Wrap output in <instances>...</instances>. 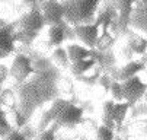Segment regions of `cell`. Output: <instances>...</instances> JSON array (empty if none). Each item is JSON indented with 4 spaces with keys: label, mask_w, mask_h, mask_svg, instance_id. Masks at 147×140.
Masks as SVG:
<instances>
[{
    "label": "cell",
    "mask_w": 147,
    "mask_h": 140,
    "mask_svg": "<svg viewBox=\"0 0 147 140\" xmlns=\"http://www.w3.org/2000/svg\"><path fill=\"white\" fill-rule=\"evenodd\" d=\"M100 2L102 0H64L61 3L64 6L66 21L73 26L95 24Z\"/></svg>",
    "instance_id": "cell-4"
},
{
    "label": "cell",
    "mask_w": 147,
    "mask_h": 140,
    "mask_svg": "<svg viewBox=\"0 0 147 140\" xmlns=\"http://www.w3.org/2000/svg\"><path fill=\"white\" fill-rule=\"evenodd\" d=\"M2 117H0V127H2V139L3 137H6L9 133H12L13 131V127H12V124L9 123V120H7V114H6V111L5 110H2V114H0Z\"/></svg>",
    "instance_id": "cell-23"
},
{
    "label": "cell",
    "mask_w": 147,
    "mask_h": 140,
    "mask_svg": "<svg viewBox=\"0 0 147 140\" xmlns=\"http://www.w3.org/2000/svg\"><path fill=\"white\" fill-rule=\"evenodd\" d=\"M143 62L147 64V54H146V55H143Z\"/></svg>",
    "instance_id": "cell-28"
},
{
    "label": "cell",
    "mask_w": 147,
    "mask_h": 140,
    "mask_svg": "<svg viewBox=\"0 0 147 140\" xmlns=\"http://www.w3.org/2000/svg\"><path fill=\"white\" fill-rule=\"evenodd\" d=\"M74 32H76L77 39L83 45L93 50L98 44L99 37H100V26L96 22L95 24H88V25H76Z\"/></svg>",
    "instance_id": "cell-11"
},
{
    "label": "cell",
    "mask_w": 147,
    "mask_h": 140,
    "mask_svg": "<svg viewBox=\"0 0 147 140\" xmlns=\"http://www.w3.org/2000/svg\"><path fill=\"white\" fill-rule=\"evenodd\" d=\"M2 140H29L22 131H19V130H13L12 133H9L6 137H3Z\"/></svg>",
    "instance_id": "cell-24"
},
{
    "label": "cell",
    "mask_w": 147,
    "mask_h": 140,
    "mask_svg": "<svg viewBox=\"0 0 147 140\" xmlns=\"http://www.w3.org/2000/svg\"><path fill=\"white\" fill-rule=\"evenodd\" d=\"M45 26V19L42 15V10H41L39 6L31 7L29 12H26L25 15L20 16V19L16 22L15 28V38L16 41L24 44V45H29L32 44L39 31Z\"/></svg>",
    "instance_id": "cell-3"
},
{
    "label": "cell",
    "mask_w": 147,
    "mask_h": 140,
    "mask_svg": "<svg viewBox=\"0 0 147 140\" xmlns=\"http://www.w3.org/2000/svg\"><path fill=\"white\" fill-rule=\"evenodd\" d=\"M25 5H28L29 7H35V6H39V0H22Z\"/></svg>",
    "instance_id": "cell-27"
},
{
    "label": "cell",
    "mask_w": 147,
    "mask_h": 140,
    "mask_svg": "<svg viewBox=\"0 0 147 140\" xmlns=\"http://www.w3.org/2000/svg\"><path fill=\"white\" fill-rule=\"evenodd\" d=\"M36 72L22 83H15L13 89L18 99V108L28 118L34 111L48 101H54L57 83L61 80L60 67L45 57L34 58Z\"/></svg>",
    "instance_id": "cell-1"
},
{
    "label": "cell",
    "mask_w": 147,
    "mask_h": 140,
    "mask_svg": "<svg viewBox=\"0 0 147 140\" xmlns=\"http://www.w3.org/2000/svg\"><path fill=\"white\" fill-rule=\"evenodd\" d=\"M7 74L10 76V69H9L7 66L2 64V83H5V80H6V77H7Z\"/></svg>",
    "instance_id": "cell-26"
},
{
    "label": "cell",
    "mask_w": 147,
    "mask_h": 140,
    "mask_svg": "<svg viewBox=\"0 0 147 140\" xmlns=\"http://www.w3.org/2000/svg\"><path fill=\"white\" fill-rule=\"evenodd\" d=\"M36 72L34 58H31L28 54L19 53L15 55L12 66H10V77L15 80V83H22Z\"/></svg>",
    "instance_id": "cell-6"
},
{
    "label": "cell",
    "mask_w": 147,
    "mask_h": 140,
    "mask_svg": "<svg viewBox=\"0 0 147 140\" xmlns=\"http://www.w3.org/2000/svg\"><path fill=\"white\" fill-rule=\"evenodd\" d=\"M15 25H9L2 22V28H0V57L6 58L15 51L16 45V38H15Z\"/></svg>",
    "instance_id": "cell-12"
},
{
    "label": "cell",
    "mask_w": 147,
    "mask_h": 140,
    "mask_svg": "<svg viewBox=\"0 0 147 140\" xmlns=\"http://www.w3.org/2000/svg\"><path fill=\"white\" fill-rule=\"evenodd\" d=\"M122 85V91H124V98L125 101H128L133 107L146 96V92H147V83L143 82L141 79L137 76L128 79V80H124L121 82Z\"/></svg>",
    "instance_id": "cell-8"
},
{
    "label": "cell",
    "mask_w": 147,
    "mask_h": 140,
    "mask_svg": "<svg viewBox=\"0 0 147 140\" xmlns=\"http://www.w3.org/2000/svg\"><path fill=\"white\" fill-rule=\"evenodd\" d=\"M125 44L130 45V48L137 55H146L147 54V38L144 35H140L137 31L130 28L125 32Z\"/></svg>",
    "instance_id": "cell-14"
},
{
    "label": "cell",
    "mask_w": 147,
    "mask_h": 140,
    "mask_svg": "<svg viewBox=\"0 0 147 140\" xmlns=\"http://www.w3.org/2000/svg\"><path fill=\"white\" fill-rule=\"evenodd\" d=\"M136 2L137 0H112V5L118 10V26L115 31L117 35H125V32L131 28V15Z\"/></svg>",
    "instance_id": "cell-7"
},
{
    "label": "cell",
    "mask_w": 147,
    "mask_h": 140,
    "mask_svg": "<svg viewBox=\"0 0 147 140\" xmlns=\"http://www.w3.org/2000/svg\"><path fill=\"white\" fill-rule=\"evenodd\" d=\"M58 129H60V127H58L55 123H53L48 129H45V130H42V131L38 133L36 140H55V133H57Z\"/></svg>",
    "instance_id": "cell-22"
},
{
    "label": "cell",
    "mask_w": 147,
    "mask_h": 140,
    "mask_svg": "<svg viewBox=\"0 0 147 140\" xmlns=\"http://www.w3.org/2000/svg\"><path fill=\"white\" fill-rule=\"evenodd\" d=\"M131 107L133 105L128 101L117 102L114 99L105 101L102 105V124L115 130V127H119L124 123L125 115Z\"/></svg>",
    "instance_id": "cell-5"
},
{
    "label": "cell",
    "mask_w": 147,
    "mask_h": 140,
    "mask_svg": "<svg viewBox=\"0 0 147 140\" xmlns=\"http://www.w3.org/2000/svg\"><path fill=\"white\" fill-rule=\"evenodd\" d=\"M67 39L66 37V31L63 28V25H53V26H48V45L53 47V48H57L60 47L63 43Z\"/></svg>",
    "instance_id": "cell-17"
},
{
    "label": "cell",
    "mask_w": 147,
    "mask_h": 140,
    "mask_svg": "<svg viewBox=\"0 0 147 140\" xmlns=\"http://www.w3.org/2000/svg\"><path fill=\"white\" fill-rule=\"evenodd\" d=\"M96 66H98V62H96V58H95V53H93V57H90V58L79 60V62L71 63L70 72H71V74H73V76H76L77 79H80V77H83L85 74H88L89 72H92Z\"/></svg>",
    "instance_id": "cell-15"
},
{
    "label": "cell",
    "mask_w": 147,
    "mask_h": 140,
    "mask_svg": "<svg viewBox=\"0 0 147 140\" xmlns=\"http://www.w3.org/2000/svg\"><path fill=\"white\" fill-rule=\"evenodd\" d=\"M51 60H53V63L60 67V69H64V70H70L71 67V60H70V55H69V51L67 48L64 47H57L54 48L53 54H51Z\"/></svg>",
    "instance_id": "cell-16"
},
{
    "label": "cell",
    "mask_w": 147,
    "mask_h": 140,
    "mask_svg": "<svg viewBox=\"0 0 147 140\" xmlns=\"http://www.w3.org/2000/svg\"><path fill=\"white\" fill-rule=\"evenodd\" d=\"M83 114L85 112H83L82 107L73 104L71 101H67V99L57 98L53 101L51 107L42 112L38 130L42 131L48 129L53 123H55L58 127L74 129L83 123Z\"/></svg>",
    "instance_id": "cell-2"
},
{
    "label": "cell",
    "mask_w": 147,
    "mask_h": 140,
    "mask_svg": "<svg viewBox=\"0 0 147 140\" xmlns=\"http://www.w3.org/2000/svg\"><path fill=\"white\" fill-rule=\"evenodd\" d=\"M146 63L143 60H133V62H128L127 64H124L121 67H112L108 74L114 79V80L118 82H124V80H128V79L137 76L141 70L146 69Z\"/></svg>",
    "instance_id": "cell-10"
},
{
    "label": "cell",
    "mask_w": 147,
    "mask_h": 140,
    "mask_svg": "<svg viewBox=\"0 0 147 140\" xmlns=\"http://www.w3.org/2000/svg\"><path fill=\"white\" fill-rule=\"evenodd\" d=\"M121 53H122V55H124L125 58L128 60V62H133V57L136 55V53H134V51L130 48V45H127V44L122 47V51H121Z\"/></svg>",
    "instance_id": "cell-25"
},
{
    "label": "cell",
    "mask_w": 147,
    "mask_h": 140,
    "mask_svg": "<svg viewBox=\"0 0 147 140\" xmlns=\"http://www.w3.org/2000/svg\"><path fill=\"white\" fill-rule=\"evenodd\" d=\"M144 101H146V104H147V92H146V96H144Z\"/></svg>",
    "instance_id": "cell-29"
},
{
    "label": "cell",
    "mask_w": 147,
    "mask_h": 140,
    "mask_svg": "<svg viewBox=\"0 0 147 140\" xmlns=\"http://www.w3.org/2000/svg\"><path fill=\"white\" fill-rule=\"evenodd\" d=\"M39 2H42V0H39Z\"/></svg>",
    "instance_id": "cell-30"
},
{
    "label": "cell",
    "mask_w": 147,
    "mask_h": 140,
    "mask_svg": "<svg viewBox=\"0 0 147 140\" xmlns=\"http://www.w3.org/2000/svg\"><path fill=\"white\" fill-rule=\"evenodd\" d=\"M109 93H111L112 99H114V101H117V102L125 101L124 91H122V85H121V82H118V80H114V82H112V85H111V88H109Z\"/></svg>",
    "instance_id": "cell-21"
},
{
    "label": "cell",
    "mask_w": 147,
    "mask_h": 140,
    "mask_svg": "<svg viewBox=\"0 0 147 140\" xmlns=\"http://www.w3.org/2000/svg\"><path fill=\"white\" fill-rule=\"evenodd\" d=\"M130 26L137 32H143L147 38V0H137L136 2Z\"/></svg>",
    "instance_id": "cell-13"
},
{
    "label": "cell",
    "mask_w": 147,
    "mask_h": 140,
    "mask_svg": "<svg viewBox=\"0 0 147 140\" xmlns=\"http://www.w3.org/2000/svg\"><path fill=\"white\" fill-rule=\"evenodd\" d=\"M39 7L42 10L47 26L60 25L61 22L66 21L64 6H63V3L57 2V0H42L39 3Z\"/></svg>",
    "instance_id": "cell-9"
},
{
    "label": "cell",
    "mask_w": 147,
    "mask_h": 140,
    "mask_svg": "<svg viewBox=\"0 0 147 140\" xmlns=\"http://www.w3.org/2000/svg\"><path fill=\"white\" fill-rule=\"evenodd\" d=\"M115 43V34L112 31H103L98 39V44L95 47V50L98 51H107L111 50L112 44Z\"/></svg>",
    "instance_id": "cell-19"
},
{
    "label": "cell",
    "mask_w": 147,
    "mask_h": 140,
    "mask_svg": "<svg viewBox=\"0 0 147 140\" xmlns=\"http://www.w3.org/2000/svg\"><path fill=\"white\" fill-rule=\"evenodd\" d=\"M67 51H69L71 63L79 62V60H85V58L93 57V50H90V48H88L85 45H80V44H69L67 45Z\"/></svg>",
    "instance_id": "cell-18"
},
{
    "label": "cell",
    "mask_w": 147,
    "mask_h": 140,
    "mask_svg": "<svg viewBox=\"0 0 147 140\" xmlns=\"http://www.w3.org/2000/svg\"><path fill=\"white\" fill-rule=\"evenodd\" d=\"M115 139V130L105 126V124H100L98 129H96V140H114Z\"/></svg>",
    "instance_id": "cell-20"
}]
</instances>
